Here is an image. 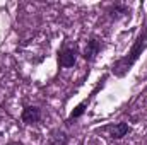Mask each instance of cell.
Returning <instances> with one entry per match:
<instances>
[{"instance_id": "5", "label": "cell", "mask_w": 147, "mask_h": 145, "mask_svg": "<svg viewBox=\"0 0 147 145\" xmlns=\"http://www.w3.org/2000/svg\"><path fill=\"white\" fill-rule=\"evenodd\" d=\"M128 132H130V126H128L127 123H118V125H116V126H115V128L111 130V137L118 140V138L125 137V135H127Z\"/></svg>"}, {"instance_id": "4", "label": "cell", "mask_w": 147, "mask_h": 145, "mask_svg": "<svg viewBox=\"0 0 147 145\" xmlns=\"http://www.w3.org/2000/svg\"><path fill=\"white\" fill-rule=\"evenodd\" d=\"M98 51H99V41L92 38V39L87 43V46H86V51H84V58L91 62V60H94V58H96Z\"/></svg>"}, {"instance_id": "2", "label": "cell", "mask_w": 147, "mask_h": 145, "mask_svg": "<svg viewBox=\"0 0 147 145\" xmlns=\"http://www.w3.org/2000/svg\"><path fill=\"white\" fill-rule=\"evenodd\" d=\"M75 58H77V55H75L74 50H63L58 56V63H60V67L69 68V67L75 65Z\"/></svg>"}, {"instance_id": "1", "label": "cell", "mask_w": 147, "mask_h": 145, "mask_svg": "<svg viewBox=\"0 0 147 145\" xmlns=\"http://www.w3.org/2000/svg\"><path fill=\"white\" fill-rule=\"evenodd\" d=\"M146 46H147V29L144 31V33H140V36H139V39L135 41V44H134L132 51L128 53V56H127V58H123V60H120L113 70L118 73V75H123V73L127 72L134 63H135V60H137V58H139V55L146 50Z\"/></svg>"}, {"instance_id": "7", "label": "cell", "mask_w": 147, "mask_h": 145, "mask_svg": "<svg viewBox=\"0 0 147 145\" xmlns=\"http://www.w3.org/2000/svg\"><path fill=\"white\" fill-rule=\"evenodd\" d=\"M86 106H87V101L80 103V104H79V106H77V108L72 111V114H70V119H75V118H79V116L84 113V108H86Z\"/></svg>"}, {"instance_id": "3", "label": "cell", "mask_w": 147, "mask_h": 145, "mask_svg": "<svg viewBox=\"0 0 147 145\" xmlns=\"http://www.w3.org/2000/svg\"><path fill=\"white\" fill-rule=\"evenodd\" d=\"M39 118H41V113L34 106H28V108H24V111H22V121L28 123V125L39 121Z\"/></svg>"}, {"instance_id": "6", "label": "cell", "mask_w": 147, "mask_h": 145, "mask_svg": "<svg viewBox=\"0 0 147 145\" xmlns=\"http://www.w3.org/2000/svg\"><path fill=\"white\" fill-rule=\"evenodd\" d=\"M65 144H67V133H63V132H60V130H57V132L51 133V137H50V145H65Z\"/></svg>"}]
</instances>
